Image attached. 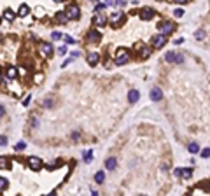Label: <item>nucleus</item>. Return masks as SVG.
I'll return each mask as SVG.
<instances>
[{
	"mask_svg": "<svg viewBox=\"0 0 210 196\" xmlns=\"http://www.w3.org/2000/svg\"><path fill=\"white\" fill-rule=\"evenodd\" d=\"M130 51L126 47H119L116 51V65H124V63H128L130 61Z\"/></svg>",
	"mask_w": 210,
	"mask_h": 196,
	"instance_id": "f257e3e1",
	"label": "nucleus"
},
{
	"mask_svg": "<svg viewBox=\"0 0 210 196\" xmlns=\"http://www.w3.org/2000/svg\"><path fill=\"white\" fill-rule=\"evenodd\" d=\"M79 14H81V11H79V7H77L76 4H70V6H67V9H65L67 19H79Z\"/></svg>",
	"mask_w": 210,
	"mask_h": 196,
	"instance_id": "f03ea898",
	"label": "nucleus"
},
{
	"mask_svg": "<svg viewBox=\"0 0 210 196\" xmlns=\"http://www.w3.org/2000/svg\"><path fill=\"white\" fill-rule=\"evenodd\" d=\"M158 28H159V33L167 37V35H170V33L175 30V23H173V21H161Z\"/></svg>",
	"mask_w": 210,
	"mask_h": 196,
	"instance_id": "7ed1b4c3",
	"label": "nucleus"
},
{
	"mask_svg": "<svg viewBox=\"0 0 210 196\" xmlns=\"http://www.w3.org/2000/svg\"><path fill=\"white\" fill-rule=\"evenodd\" d=\"M107 21H110V25H112L114 28H117L119 25H123V23H124V14H123V12H112Z\"/></svg>",
	"mask_w": 210,
	"mask_h": 196,
	"instance_id": "20e7f679",
	"label": "nucleus"
},
{
	"mask_svg": "<svg viewBox=\"0 0 210 196\" xmlns=\"http://www.w3.org/2000/svg\"><path fill=\"white\" fill-rule=\"evenodd\" d=\"M165 60L168 63H182L184 61V56L180 53H175V51H168L167 55H165Z\"/></svg>",
	"mask_w": 210,
	"mask_h": 196,
	"instance_id": "39448f33",
	"label": "nucleus"
},
{
	"mask_svg": "<svg viewBox=\"0 0 210 196\" xmlns=\"http://www.w3.org/2000/svg\"><path fill=\"white\" fill-rule=\"evenodd\" d=\"M151 44L154 49H161L165 44H167V37L165 35H161V33H158V35H154V37L151 39Z\"/></svg>",
	"mask_w": 210,
	"mask_h": 196,
	"instance_id": "423d86ee",
	"label": "nucleus"
},
{
	"mask_svg": "<svg viewBox=\"0 0 210 196\" xmlns=\"http://www.w3.org/2000/svg\"><path fill=\"white\" fill-rule=\"evenodd\" d=\"M39 53L42 58H49V56L53 55V44H47V42H42L39 46Z\"/></svg>",
	"mask_w": 210,
	"mask_h": 196,
	"instance_id": "0eeeda50",
	"label": "nucleus"
},
{
	"mask_svg": "<svg viewBox=\"0 0 210 196\" xmlns=\"http://www.w3.org/2000/svg\"><path fill=\"white\" fill-rule=\"evenodd\" d=\"M138 16L142 18V19H152V18L156 16V11L151 9V7H144V9H140Z\"/></svg>",
	"mask_w": 210,
	"mask_h": 196,
	"instance_id": "6e6552de",
	"label": "nucleus"
},
{
	"mask_svg": "<svg viewBox=\"0 0 210 196\" xmlns=\"http://www.w3.org/2000/svg\"><path fill=\"white\" fill-rule=\"evenodd\" d=\"M28 166H30V170H40L42 168V159L37 158V156H32L28 159Z\"/></svg>",
	"mask_w": 210,
	"mask_h": 196,
	"instance_id": "1a4fd4ad",
	"label": "nucleus"
},
{
	"mask_svg": "<svg viewBox=\"0 0 210 196\" xmlns=\"http://www.w3.org/2000/svg\"><path fill=\"white\" fill-rule=\"evenodd\" d=\"M88 40L93 44H100V40H102V33L97 32V30H89V33H88Z\"/></svg>",
	"mask_w": 210,
	"mask_h": 196,
	"instance_id": "9d476101",
	"label": "nucleus"
},
{
	"mask_svg": "<svg viewBox=\"0 0 210 196\" xmlns=\"http://www.w3.org/2000/svg\"><path fill=\"white\" fill-rule=\"evenodd\" d=\"M163 98V91H161V88H158V86H154L151 89V100H154V102H159Z\"/></svg>",
	"mask_w": 210,
	"mask_h": 196,
	"instance_id": "9b49d317",
	"label": "nucleus"
},
{
	"mask_svg": "<svg viewBox=\"0 0 210 196\" xmlns=\"http://www.w3.org/2000/svg\"><path fill=\"white\" fill-rule=\"evenodd\" d=\"M175 175L184 177V179H189V177L193 175V170L191 168H175Z\"/></svg>",
	"mask_w": 210,
	"mask_h": 196,
	"instance_id": "f8f14e48",
	"label": "nucleus"
},
{
	"mask_svg": "<svg viewBox=\"0 0 210 196\" xmlns=\"http://www.w3.org/2000/svg\"><path fill=\"white\" fill-rule=\"evenodd\" d=\"M93 23H95L97 27H103V25L107 23V16H105V14H97V16L93 18Z\"/></svg>",
	"mask_w": 210,
	"mask_h": 196,
	"instance_id": "ddd939ff",
	"label": "nucleus"
},
{
	"mask_svg": "<svg viewBox=\"0 0 210 196\" xmlns=\"http://www.w3.org/2000/svg\"><path fill=\"white\" fill-rule=\"evenodd\" d=\"M140 98V93H138V89H131V91L128 93V100L131 102V104H135L137 100Z\"/></svg>",
	"mask_w": 210,
	"mask_h": 196,
	"instance_id": "4468645a",
	"label": "nucleus"
},
{
	"mask_svg": "<svg viewBox=\"0 0 210 196\" xmlns=\"http://www.w3.org/2000/svg\"><path fill=\"white\" fill-rule=\"evenodd\" d=\"M98 58H100V56H98L97 53H89V55H88V63L91 67H95L98 63Z\"/></svg>",
	"mask_w": 210,
	"mask_h": 196,
	"instance_id": "2eb2a0df",
	"label": "nucleus"
},
{
	"mask_svg": "<svg viewBox=\"0 0 210 196\" xmlns=\"http://www.w3.org/2000/svg\"><path fill=\"white\" fill-rule=\"evenodd\" d=\"M116 165H117L116 158H107V159H105V168H107V170H114V168H116Z\"/></svg>",
	"mask_w": 210,
	"mask_h": 196,
	"instance_id": "dca6fc26",
	"label": "nucleus"
},
{
	"mask_svg": "<svg viewBox=\"0 0 210 196\" xmlns=\"http://www.w3.org/2000/svg\"><path fill=\"white\" fill-rule=\"evenodd\" d=\"M28 12H30V7H28L27 4H23V6H19V11H18V16H27Z\"/></svg>",
	"mask_w": 210,
	"mask_h": 196,
	"instance_id": "f3484780",
	"label": "nucleus"
},
{
	"mask_svg": "<svg viewBox=\"0 0 210 196\" xmlns=\"http://www.w3.org/2000/svg\"><path fill=\"white\" fill-rule=\"evenodd\" d=\"M187 149H189V153H191V154H196L200 151V145L196 144V142H191V144L187 145Z\"/></svg>",
	"mask_w": 210,
	"mask_h": 196,
	"instance_id": "a211bd4d",
	"label": "nucleus"
},
{
	"mask_svg": "<svg viewBox=\"0 0 210 196\" xmlns=\"http://www.w3.org/2000/svg\"><path fill=\"white\" fill-rule=\"evenodd\" d=\"M16 76H18V68L9 67V68H7V79H14Z\"/></svg>",
	"mask_w": 210,
	"mask_h": 196,
	"instance_id": "6ab92c4d",
	"label": "nucleus"
},
{
	"mask_svg": "<svg viewBox=\"0 0 210 196\" xmlns=\"http://www.w3.org/2000/svg\"><path fill=\"white\" fill-rule=\"evenodd\" d=\"M4 18H6L7 21H12L16 16H14V12H12L11 9H6V11H4Z\"/></svg>",
	"mask_w": 210,
	"mask_h": 196,
	"instance_id": "aec40b11",
	"label": "nucleus"
},
{
	"mask_svg": "<svg viewBox=\"0 0 210 196\" xmlns=\"http://www.w3.org/2000/svg\"><path fill=\"white\" fill-rule=\"evenodd\" d=\"M6 168H9V159L6 156H2L0 158V170H6Z\"/></svg>",
	"mask_w": 210,
	"mask_h": 196,
	"instance_id": "412c9836",
	"label": "nucleus"
},
{
	"mask_svg": "<svg viewBox=\"0 0 210 196\" xmlns=\"http://www.w3.org/2000/svg\"><path fill=\"white\" fill-rule=\"evenodd\" d=\"M142 47V46H140ZM151 55V47H142L140 49V58H147V56Z\"/></svg>",
	"mask_w": 210,
	"mask_h": 196,
	"instance_id": "4be33fe9",
	"label": "nucleus"
},
{
	"mask_svg": "<svg viewBox=\"0 0 210 196\" xmlns=\"http://www.w3.org/2000/svg\"><path fill=\"white\" fill-rule=\"evenodd\" d=\"M56 21L58 23H67L68 19H67V16H65V12H58V14H56Z\"/></svg>",
	"mask_w": 210,
	"mask_h": 196,
	"instance_id": "5701e85b",
	"label": "nucleus"
},
{
	"mask_svg": "<svg viewBox=\"0 0 210 196\" xmlns=\"http://www.w3.org/2000/svg\"><path fill=\"white\" fill-rule=\"evenodd\" d=\"M95 180H97V184H102L103 180H105V174H103V172H98V174L95 175Z\"/></svg>",
	"mask_w": 210,
	"mask_h": 196,
	"instance_id": "b1692460",
	"label": "nucleus"
},
{
	"mask_svg": "<svg viewBox=\"0 0 210 196\" xmlns=\"http://www.w3.org/2000/svg\"><path fill=\"white\" fill-rule=\"evenodd\" d=\"M91 159H93V151L89 149V151H86V153H84V161H86V163H89Z\"/></svg>",
	"mask_w": 210,
	"mask_h": 196,
	"instance_id": "393cba45",
	"label": "nucleus"
},
{
	"mask_svg": "<svg viewBox=\"0 0 210 196\" xmlns=\"http://www.w3.org/2000/svg\"><path fill=\"white\" fill-rule=\"evenodd\" d=\"M7 186H9V182H7V179H4V177H0V191L7 189Z\"/></svg>",
	"mask_w": 210,
	"mask_h": 196,
	"instance_id": "a878e982",
	"label": "nucleus"
},
{
	"mask_svg": "<svg viewBox=\"0 0 210 196\" xmlns=\"http://www.w3.org/2000/svg\"><path fill=\"white\" fill-rule=\"evenodd\" d=\"M105 7H107V2H100V4H97V6H95V11H102V9H105Z\"/></svg>",
	"mask_w": 210,
	"mask_h": 196,
	"instance_id": "bb28decb",
	"label": "nucleus"
},
{
	"mask_svg": "<svg viewBox=\"0 0 210 196\" xmlns=\"http://www.w3.org/2000/svg\"><path fill=\"white\" fill-rule=\"evenodd\" d=\"M194 37H196V39H200V40H201V39H205V32H203V30H198V32L194 33Z\"/></svg>",
	"mask_w": 210,
	"mask_h": 196,
	"instance_id": "cd10ccee",
	"label": "nucleus"
},
{
	"mask_svg": "<svg viewBox=\"0 0 210 196\" xmlns=\"http://www.w3.org/2000/svg\"><path fill=\"white\" fill-rule=\"evenodd\" d=\"M25 147H27V144H25V142H18V144H16V151H23Z\"/></svg>",
	"mask_w": 210,
	"mask_h": 196,
	"instance_id": "c85d7f7f",
	"label": "nucleus"
},
{
	"mask_svg": "<svg viewBox=\"0 0 210 196\" xmlns=\"http://www.w3.org/2000/svg\"><path fill=\"white\" fill-rule=\"evenodd\" d=\"M201 156H203V158H210V149H208V147L201 151Z\"/></svg>",
	"mask_w": 210,
	"mask_h": 196,
	"instance_id": "c756f323",
	"label": "nucleus"
},
{
	"mask_svg": "<svg viewBox=\"0 0 210 196\" xmlns=\"http://www.w3.org/2000/svg\"><path fill=\"white\" fill-rule=\"evenodd\" d=\"M63 40L65 42H68V44H76V40H74L72 37H68V35H63Z\"/></svg>",
	"mask_w": 210,
	"mask_h": 196,
	"instance_id": "7c9ffc66",
	"label": "nucleus"
},
{
	"mask_svg": "<svg viewBox=\"0 0 210 196\" xmlns=\"http://www.w3.org/2000/svg\"><path fill=\"white\" fill-rule=\"evenodd\" d=\"M51 37H53V40H58V39H61V33H60V32H53Z\"/></svg>",
	"mask_w": 210,
	"mask_h": 196,
	"instance_id": "2f4dec72",
	"label": "nucleus"
},
{
	"mask_svg": "<svg viewBox=\"0 0 210 196\" xmlns=\"http://www.w3.org/2000/svg\"><path fill=\"white\" fill-rule=\"evenodd\" d=\"M58 53H60V55H61V56H63L65 53H67V46H60V49H58Z\"/></svg>",
	"mask_w": 210,
	"mask_h": 196,
	"instance_id": "473e14b6",
	"label": "nucleus"
},
{
	"mask_svg": "<svg viewBox=\"0 0 210 196\" xmlns=\"http://www.w3.org/2000/svg\"><path fill=\"white\" fill-rule=\"evenodd\" d=\"M6 144H7V137L0 135V145H6Z\"/></svg>",
	"mask_w": 210,
	"mask_h": 196,
	"instance_id": "72a5a7b5",
	"label": "nucleus"
},
{
	"mask_svg": "<svg viewBox=\"0 0 210 196\" xmlns=\"http://www.w3.org/2000/svg\"><path fill=\"white\" fill-rule=\"evenodd\" d=\"M182 14H184V11H182V9H177V11H175V16H177V18H180Z\"/></svg>",
	"mask_w": 210,
	"mask_h": 196,
	"instance_id": "f704fd0d",
	"label": "nucleus"
},
{
	"mask_svg": "<svg viewBox=\"0 0 210 196\" xmlns=\"http://www.w3.org/2000/svg\"><path fill=\"white\" fill-rule=\"evenodd\" d=\"M4 114H6V109H4V105H0V117H2Z\"/></svg>",
	"mask_w": 210,
	"mask_h": 196,
	"instance_id": "c9c22d12",
	"label": "nucleus"
},
{
	"mask_svg": "<svg viewBox=\"0 0 210 196\" xmlns=\"http://www.w3.org/2000/svg\"><path fill=\"white\" fill-rule=\"evenodd\" d=\"M51 105H53V102H51V100H47V102H44V107H51Z\"/></svg>",
	"mask_w": 210,
	"mask_h": 196,
	"instance_id": "e433bc0d",
	"label": "nucleus"
},
{
	"mask_svg": "<svg viewBox=\"0 0 210 196\" xmlns=\"http://www.w3.org/2000/svg\"><path fill=\"white\" fill-rule=\"evenodd\" d=\"M91 196H98V193H95V191H93V193H91Z\"/></svg>",
	"mask_w": 210,
	"mask_h": 196,
	"instance_id": "4c0bfd02",
	"label": "nucleus"
},
{
	"mask_svg": "<svg viewBox=\"0 0 210 196\" xmlns=\"http://www.w3.org/2000/svg\"><path fill=\"white\" fill-rule=\"evenodd\" d=\"M0 82H2V72H0Z\"/></svg>",
	"mask_w": 210,
	"mask_h": 196,
	"instance_id": "58836bf2",
	"label": "nucleus"
},
{
	"mask_svg": "<svg viewBox=\"0 0 210 196\" xmlns=\"http://www.w3.org/2000/svg\"><path fill=\"white\" fill-rule=\"evenodd\" d=\"M0 42H2V35H0Z\"/></svg>",
	"mask_w": 210,
	"mask_h": 196,
	"instance_id": "ea45409f",
	"label": "nucleus"
},
{
	"mask_svg": "<svg viewBox=\"0 0 210 196\" xmlns=\"http://www.w3.org/2000/svg\"><path fill=\"white\" fill-rule=\"evenodd\" d=\"M140 196H146V194H140Z\"/></svg>",
	"mask_w": 210,
	"mask_h": 196,
	"instance_id": "a19ab883",
	"label": "nucleus"
}]
</instances>
